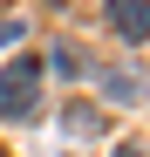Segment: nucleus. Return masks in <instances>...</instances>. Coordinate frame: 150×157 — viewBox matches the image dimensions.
<instances>
[{
    "label": "nucleus",
    "instance_id": "1",
    "mask_svg": "<svg viewBox=\"0 0 150 157\" xmlns=\"http://www.w3.org/2000/svg\"><path fill=\"white\" fill-rule=\"evenodd\" d=\"M41 109V62H7V75H0V123H28Z\"/></svg>",
    "mask_w": 150,
    "mask_h": 157
},
{
    "label": "nucleus",
    "instance_id": "2",
    "mask_svg": "<svg viewBox=\"0 0 150 157\" xmlns=\"http://www.w3.org/2000/svg\"><path fill=\"white\" fill-rule=\"evenodd\" d=\"M109 28L123 41H143L150 34V0H109Z\"/></svg>",
    "mask_w": 150,
    "mask_h": 157
},
{
    "label": "nucleus",
    "instance_id": "3",
    "mask_svg": "<svg viewBox=\"0 0 150 157\" xmlns=\"http://www.w3.org/2000/svg\"><path fill=\"white\" fill-rule=\"evenodd\" d=\"M62 130H75V137H103V109H89V102H68V109H62Z\"/></svg>",
    "mask_w": 150,
    "mask_h": 157
},
{
    "label": "nucleus",
    "instance_id": "4",
    "mask_svg": "<svg viewBox=\"0 0 150 157\" xmlns=\"http://www.w3.org/2000/svg\"><path fill=\"white\" fill-rule=\"evenodd\" d=\"M21 34H28V28H21V21H14V14H7V21H0V48H14Z\"/></svg>",
    "mask_w": 150,
    "mask_h": 157
},
{
    "label": "nucleus",
    "instance_id": "5",
    "mask_svg": "<svg viewBox=\"0 0 150 157\" xmlns=\"http://www.w3.org/2000/svg\"><path fill=\"white\" fill-rule=\"evenodd\" d=\"M116 157H143V150H130V144H123V150H116Z\"/></svg>",
    "mask_w": 150,
    "mask_h": 157
},
{
    "label": "nucleus",
    "instance_id": "6",
    "mask_svg": "<svg viewBox=\"0 0 150 157\" xmlns=\"http://www.w3.org/2000/svg\"><path fill=\"white\" fill-rule=\"evenodd\" d=\"M0 157H7V150H0Z\"/></svg>",
    "mask_w": 150,
    "mask_h": 157
}]
</instances>
